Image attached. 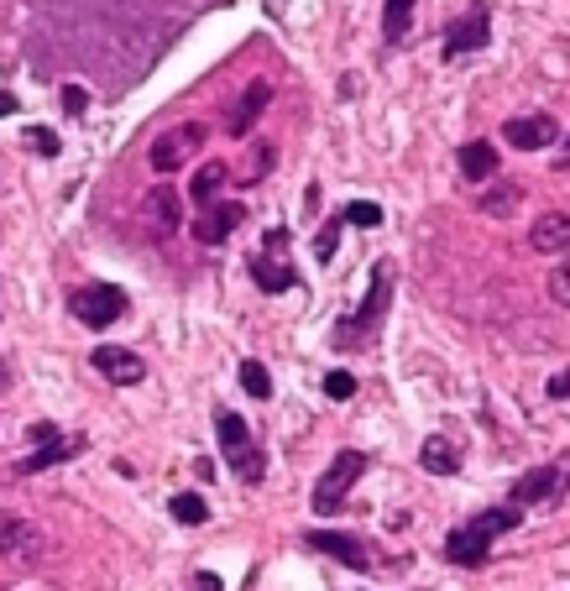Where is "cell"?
Wrapping results in <instances>:
<instances>
[{
  "mask_svg": "<svg viewBox=\"0 0 570 591\" xmlns=\"http://www.w3.org/2000/svg\"><path fill=\"white\" fill-rule=\"evenodd\" d=\"M503 136H508V147H518V152H539V147H550L560 136V126H555V116H513L503 126Z\"/></svg>",
  "mask_w": 570,
  "mask_h": 591,
  "instance_id": "30bf717a",
  "label": "cell"
},
{
  "mask_svg": "<svg viewBox=\"0 0 570 591\" xmlns=\"http://www.w3.org/2000/svg\"><path fill=\"white\" fill-rule=\"evenodd\" d=\"M173 518H178V524H204V518H210V508H204L199 492H178V497H173Z\"/></svg>",
  "mask_w": 570,
  "mask_h": 591,
  "instance_id": "cb8c5ba5",
  "label": "cell"
},
{
  "mask_svg": "<svg viewBox=\"0 0 570 591\" xmlns=\"http://www.w3.org/2000/svg\"><path fill=\"white\" fill-rule=\"evenodd\" d=\"M267 168H272V147H257L252 152V168H246V184H262Z\"/></svg>",
  "mask_w": 570,
  "mask_h": 591,
  "instance_id": "4dcf8cb0",
  "label": "cell"
},
{
  "mask_svg": "<svg viewBox=\"0 0 570 591\" xmlns=\"http://www.w3.org/2000/svg\"><path fill=\"white\" fill-rule=\"evenodd\" d=\"M199 147H204V126H199V121H178V126H168V131L147 147V163H152L157 173H178L184 163H194V157H199Z\"/></svg>",
  "mask_w": 570,
  "mask_h": 591,
  "instance_id": "3957f363",
  "label": "cell"
},
{
  "mask_svg": "<svg viewBox=\"0 0 570 591\" xmlns=\"http://www.w3.org/2000/svg\"><path fill=\"white\" fill-rule=\"evenodd\" d=\"M309 544H314L319 555H335L340 565H356V571L367 565V550H361L351 534H325V529H319V534H309Z\"/></svg>",
  "mask_w": 570,
  "mask_h": 591,
  "instance_id": "2e32d148",
  "label": "cell"
},
{
  "mask_svg": "<svg viewBox=\"0 0 570 591\" xmlns=\"http://www.w3.org/2000/svg\"><path fill=\"white\" fill-rule=\"evenodd\" d=\"M550 299L570 309V262H560V267L550 272Z\"/></svg>",
  "mask_w": 570,
  "mask_h": 591,
  "instance_id": "4316f807",
  "label": "cell"
},
{
  "mask_svg": "<svg viewBox=\"0 0 570 591\" xmlns=\"http://www.w3.org/2000/svg\"><path fill=\"white\" fill-rule=\"evenodd\" d=\"M487 555H492V539H487V534H476L471 524L445 534V560H455V565H482Z\"/></svg>",
  "mask_w": 570,
  "mask_h": 591,
  "instance_id": "7c38bea8",
  "label": "cell"
},
{
  "mask_svg": "<svg viewBox=\"0 0 570 591\" xmlns=\"http://www.w3.org/2000/svg\"><path fill=\"white\" fill-rule=\"evenodd\" d=\"M27 147L42 152V157H58V136H53V131H42V126H32V131H27Z\"/></svg>",
  "mask_w": 570,
  "mask_h": 591,
  "instance_id": "f546056e",
  "label": "cell"
},
{
  "mask_svg": "<svg viewBox=\"0 0 570 591\" xmlns=\"http://www.w3.org/2000/svg\"><path fill=\"white\" fill-rule=\"evenodd\" d=\"M189 591H225V586H220V576H215V571H199V576L189 581Z\"/></svg>",
  "mask_w": 570,
  "mask_h": 591,
  "instance_id": "d6a6232c",
  "label": "cell"
},
{
  "mask_svg": "<svg viewBox=\"0 0 570 591\" xmlns=\"http://www.w3.org/2000/svg\"><path fill=\"white\" fill-rule=\"evenodd\" d=\"M555 168H570V136L560 142V157H555Z\"/></svg>",
  "mask_w": 570,
  "mask_h": 591,
  "instance_id": "8d00e7d4",
  "label": "cell"
},
{
  "mask_svg": "<svg viewBox=\"0 0 570 591\" xmlns=\"http://www.w3.org/2000/svg\"><path fill=\"white\" fill-rule=\"evenodd\" d=\"M84 105H89V95H84L79 84H68V89H63V110H68V116H79Z\"/></svg>",
  "mask_w": 570,
  "mask_h": 591,
  "instance_id": "1f68e13d",
  "label": "cell"
},
{
  "mask_svg": "<svg viewBox=\"0 0 570 591\" xmlns=\"http://www.w3.org/2000/svg\"><path fill=\"white\" fill-rule=\"evenodd\" d=\"M550 398H570V372H555L550 377Z\"/></svg>",
  "mask_w": 570,
  "mask_h": 591,
  "instance_id": "836d02e7",
  "label": "cell"
},
{
  "mask_svg": "<svg viewBox=\"0 0 570 591\" xmlns=\"http://www.w3.org/2000/svg\"><path fill=\"white\" fill-rule=\"evenodd\" d=\"M267 11H283V0H267Z\"/></svg>",
  "mask_w": 570,
  "mask_h": 591,
  "instance_id": "74e56055",
  "label": "cell"
},
{
  "mask_svg": "<svg viewBox=\"0 0 570 591\" xmlns=\"http://www.w3.org/2000/svg\"><path fill=\"white\" fill-rule=\"evenodd\" d=\"M455 163H461V178H466V184H487V178H497V152H492V142H466Z\"/></svg>",
  "mask_w": 570,
  "mask_h": 591,
  "instance_id": "5bb4252c",
  "label": "cell"
},
{
  "mask_svg": "<svg viewBox=\"0 0 570 591\" xmlns=\"http://www.w3.org/2000/svg\"><path fill=\"white\" fill-rule=\"evenodd\" d=\"M225 178H231V168H225V163H204V168L194 173V184H189V199L199 204V210H204V204H215V194H220Z\"/></svg>",
  "mask_w": 570,
  "mask_h": 591,
  "instance_id": "ac0fdd59",
  "label": "cell"
},
{
  "mask_svg": "<svg viewBox=\"0 0 570 591\" xmlns=\"http://www.w3.org/2000/svg\"><path fill=\"white\" fill-rule=\"evenodd\" d=\"M272 105V84L267 79H252L246 84V95L236 100V110H231V136H246L257 121H262V110Z\"/></svg>",
  "mask_w": 570,
  "mask_h": 591,
  "instance_id": "8fae6325",
  "label": "cell"
},
{
  "mask_svg": "<svg viewBox=\"0 0 570 591\" xmlns=\"http://www.w3.org/2000/svg\"><path fill=\"white\" fill-rule=\"evenodd\" d=\"M241 220H246L241 204H204V210L194 215V241H199V246H220Z\"/></svg>",
  "mask_w": 570,
  "mask_h": 591,
  "instance_id": "9c48e42d",
  "label": "cell"
},
{
  "mask_svg": "<svg viewBox=\"0 0 570 591\" xmlns=\"http://www.w3.org/2000/svg\"><path fill=\"white\" fill-rule=\"evenodd\" d=\"M6 116H16V95H11V89H0V121H6Z\"/></svg>",
  "mask_w": 570,
  "mask_h": 591,
  "instance_id": "d590c367",
  "label": "cell"
},
{
  "mask_svg": "<svg viewBox=\"0 0 570 591\" xmlns=\"http://www.w3.org/2000/svg\"><path fill=\"white\" fill-rule=\"evenodd\" d=\"M0 560H16V565L42 560V534L27 518H0Z\"/></svg>",
  "mask_w": 570,
  "mask_h": 591,
  "instance_id": "ba28073f",
  "label": "cell"
},
{
  "mask_svg": "<svg viewBox=\"0 0 570 591\" xmlns=\"http://www.w3.org/2000/svg\"><path fill=\"white\" fill-rule=\"evenodd\" d=\"M565 492H570V456L539 466L529 476H518L513 482V508H523V503H560Z\"/></svg>",
  "mask_w": 570,
  "mask_h": 591,
  "instance_id": "5b68a950",
  "label": "cell"
},
{
  "mask_svg": "<svg viewBox=\"0 0 570 591\" xmlns=\"http://www.w3.org/2000/svg\"><path fill=\"white\" fill-rule=\"evenodd\" d=\"M241 388L252 398H272V377H267L262 361H241Z\"/></svg>",
  "mask_w": 570,
  "mask_h": 591,
  "instance_id": "d4e9b609",
  "label": "cell"
},
{
  "mask_svg": "<svg viewBox=\"0 0 570 591\" xmlns=\"http://www.w3.org/2000/svg\"><path fill=\"white\" fill-rule=\"evenodd\" d=\"M518 204H523V189H518V184H508V178H497V184L482 194V210H487V215H497V220L513 215Z\"/></svg>",
  "mask_w": 570,
  "mask_h": 591,
  "instance_id": "44dd1931",
  "label": "cell"
},
{
  "mask_svg": "<svg viewBox=\"0 0 570 591\" xmlns=\"http://www.w3.org/2000/svg\"><path fill=\"white\" fill-rule=\"evenodd\" d=\"M147 220L157 225V231H178V194L173 189H157V194H147Z\"/></svg>",
  "mask_w": 570,
  "mask_h": 591,
  "instance_id": "ffe728a7",
  "label": "cell"
},
{
  "mask_svg": "<svg viewBox=\"0 0 570 591\" xmlns=\"http://www.w3.org/2000/svg\"><path fill=\"white\" fill-rule=\"evenodd\" d=\"M89 367H95L105 382H116V388H136V382L147 377L142 356L126 351V346H95V356H89Z\"/></svg>",
  "mask_w": 570,
  "mask_h": 591,
  "instance_id": "52a82bcc",
  "label": "cell"
},
{
  "mask_svg": "<svg viewBox=\"0 0 570 591\" xmlns=\"http://www.w3.org/2000/svg\"><path fill=\"white\" fill-rule=\"evenodd\" d=\"M518 518H523V508H487V513H476V518H471V529H476V534H487V539H497V534L518 529Z\"/></svg>",
  "mask_w": 570,
  "mask_h": 591,
  "instance_id": "603a6c76",
  "label": "cell"
},
{
  "mask_svg": "<svg viewBox=\"0 0 570 591\" xmlns=\"http://www.w3.org/2000/svg\"><path fill=\"white\" fill-rule=\"evenodd\" d=\"M361 471H367V456L361 450H340V456L325 466V476H319V487H314V513H340L346 508V492L361 482Z\"/></svg>",
  "mask_w": 570,
  "mask_h": 591,
  "instance_id": "7a4b0ae2",
  "label": "cell"
},
{
  "mask_svg": "<svg viewBox=\"0 0 570 591\" xmlns=\"http://www.w3.org/2000/svg\"><path fill=\"white\" fill-rule=\"evenodd\" d=\"M68 309H74V320H79V325L105 330V325H116L121 314H126V293H121V288H110V283H95V288L68 293Z\"/></svg>",
  "mask_w": 570,
  "mask_h": 591,
  "instance_id": "277c9868",
  "label": "cell"
},
{
  "mask_svg": "<svg viewBox=\"0 0 570 591\" xmlns=\"http://www.w3.org/2000/svg\"><path fill=\"white\" fill-rule=\"evenodd\" d=\"M325 393H330L335 403H346V398L356 393V377H351V372H330V377H325Z\"/></svg>",
  "mask_w": 570,
  "mask_h": 591,
  "instance_id": "83f0119b",
  "label": "cell"
},
{
  "mask_svg": "<svg viewBox=\"0 0 570 591\" xmlns=\"http://www.w3.org/2000/svg\"><path fill=\"white\" fill-rule=\"evenodd\" d=\"M529 246L534 252H570V215H560V210L539 215L529 231Z\"/></svg>",
  "mask_w": 570,
  "mask_h": 591,
  "instance_id": "4fadbf2b",
  "label": "cell"
},
{
  "mask_svg": "<svg viewBox=\"0 0 570 591\" xmlns=\"http://www.w3.org/2000/svg\"><path fill=\"white\" fill-rule=\"evenodd\" d=\"M335 246H340V225H325V231L314 236V257H319V262H330V257H335Z\"/></svg>",
  "mask_w": 570,
  "mask_h": 591,
  "instance_id": "f1b7e54d",
  "label": "cell"
},
{
  "mask_svg": "<svg viewBox=\"0 0 570 591\" xmlns=\"http://www.w3.org/2000/svg\"><path fill=\"white\" fill-rule=\"evenodd\" d=\"M408 27H414V0H387V11H382V37H387V42H403Z\"/></svg>",
  "mask_w": 570,
  "mask_h": 591,
  "instance_id": "7402d4cb",
  "label": "cell"
},
{
  "mask_svg": "<svg viewBox=\"0 0 570 591\" xmlns=\"http://www.w3.org/2000/svg\"><path fill=\"white\" fill-rule=\"evenodd\" d=\"M419 461H424V471H435V476H450L455 466H461V461H455V445L445 435H429L424 450H419Z\"/></svg>",
  "mask_w": 570,
  "mask_h": 591,
  "instance_id": "d6986e66",
  "label": "cell"
},
{
  "mask_svg": "<svg viewBox=\"0 0 570 591\" xmlns=\"http://www.w3.org/2000/svg\"><path fill=\"white\" fill-rule=\"evenodd\" d=\"M492 42V16L487 6H471L466 16H455L445 27V58H461V53H476Z\"/></svg>",
  "mask_w": 570,
  "mask_h": 591,
  "instance_id": "8992f818",
  "label": "cell"
},
{
  "mask_svg": "<svg viewBox=\"0 0 570 591\" xmlns=\"http://www.w3.org/2000/svg\"><path fill=\"white\" fill-rule=\"evenodd\" d=\"M252 278H257L262 293H288L293 283H299V278H293V267L278 262V257H252Z\"/></svg>",
  "mask_w": 570,
  "mask_h": 591,
  "instance_id": "e0dca14e",
  "label": "cell"
},
{
  "mask_svg": "<svg viewBox=\"0 0 570 591\" xmlns=\"http://www.w3.org/2000/svg\"><path fill=\"white\" fill-rule=\"evenodd\" d=\"M215 435H220L225 456H231V471L241 476V482H262L267 456H262V450L252 445V435H246L241 414H231V408H220V414H215Z\"/></svg>",
  "mask_w": 570,
  "mask_h": 591,
  "instance_id": "6da1fadb",
  "label": "cell"
},
{
  "mask_svg": "<svg viewBox=\"0 0 570 591\" xmlns=\"http://www.w3.org/2000/svg\"><path fill=\"white\" fill-rule=\"evenodd\" d=\"M283 246H288V231H267V257L283 252Z\"/></svg>",
  "mask_w": 570,
  "mask_h": 591,
  "instance_id": "e575fe53",
  "label": "cell"
},
{
  "mask_svg": "<svg viewBox=\"0 0 570 591\" xmlns=\"http://www.w3.org/2000/svg\"><path fill=\"white\" fill-rule=\"evenodd\" d=\"M346 220H351V225H367V231H372V225H382V204L356 199V204H346Z\"/></svg>",
  "mask_w": 570,
  "mask_h": 591,
  "instance_id": "484cf974",
  "label": "cell"
},
{
  "mask_svg": "<svg viewBox=\"0 0 570 591\" xmlns=\"http://www.w3.org/2000/svg\"><path fill=\"white\" fill-rule=\"evenodd\" d=\"M74 450H84V440H63V435H58V440H42V445L32 450L27 461H16V471H21V476H32V471H48V466L68 461Z\"/></svg>",
  "mask_w": 570,
  "mask_h": 591,
  "instance_id": "9a60e30c",
  "label": "cell"
}]
</instances>
